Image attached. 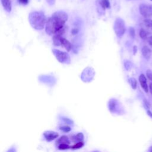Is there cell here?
I'll list each match as a JSON object with an SVG mask.
<instances>
[{"mask_svg":"<svg viewBox=\"0 0 152 152\" xmlns=\"http://www.w3.org/2000/svg\"><path fill=\"white\" fill-rule=\"evenodd\" d=\"M68 20V15L62 11L54 12L49 18L45 26V31L49 35L54 34L56 31L64 27L65 23Z\"/></svg>","mask_w":152,"mask_h":152,"instance_id":"obj_1","label":"cell"},{"mask_svg":"<svg viewBox=\"0 0 152 152\" xmlns=\"http://www.w3.org/2000/svg\"><path fill=\"white\" fill-rule=\"evenodd\" d=\"M28 21L31 26L37 30H42L46 24V17L41 11H33L28 15Z\"/></svg>","mask_w":152,"mask_h":152,"instance_id":"obj_2","label":"cell"},{"mask_svg":"<svg viewBox=\"0 0 152 152\" xmlns=\"http://www.w3.org/2000/svg\"><path fill=\"white\" fill-rule=\"evenodd\" d=\"M113 30L118 37H121L125 32V25L124 21L121 18H117L113 24Z\"/></svg>","mask_w":152,"mask_h":152,"instance_id":"obj_3","label":"cell"},{"mask_svg":"<svg viewBox=\"0 0 152 152\" xmlns=\"http://www.w3.org/2000/svg\"><path fill=\"white\" fill-rule=\"evenodd\" d=\"M52 52L56 59L61 63L68 64L70 62V57L68 53L61 51L58 49H53Z\"/></svg>","mask_w":152,"mask_h":152,"instance_id":"obj_4","label":"cell"},{"mask_svg":"<svg viewBox=\"0 0 152 152\" xmlns=\"http://www.w3.org/2000/svg\"><path fill=\"white\" fill-rule=\"evenodd\" d=\"M139 11L140 14L145 18L152 17V5L141 4L139 7Z\"/></svg>","mask_w":152,"mask_h":152,"instance_id":"obj_5","label":"cell"},{"mask_svg":"<svg viewBox=\"0 0 152 152\" xmlns=\"http://www.w3.org/2000/svg\"><path fill=\"white\" fill-rule=\"evenodd\" d=\"M43 135L47 141H50L53 140L54 139L56 138L59 135L57 132H55L54 131H48L44 132Z\"/></svg>","mask_w":152,"mask_h":152,"instance_id":"obj_6","label":"cell"},{"mask_svg":"<svg viewBox=\"0 0 152 152\" xmlns=\"http://www.w3.org/2000/svg\"><path fill=\"white\" fill-rule=\"evenodd\" d=\"M142 28L151 34L152 33V20L148 18L144 20L142 23Z\"/></svg>","mask_w":152,"mask_h":152,"instance_id":"obj_7","label":"cell"},{"mask_svg":"<svg viewBox=\"0 0 152 152\" xmlns=\"http://www.w3.org/2000/svg\"><path fill=\"white\" fill-rule=\"evenodd\" d=\"M139 81H140V83L141 84V87L143 88V90L145 92L147 93L148 90V87L147 83V79H146L145 76L143 74H141L140 75Z\"/></svg>","mask_w":152,"mask_h":152,"instance_id":"obj_8","label":"cell"},{"mask_svg":"<svg viewBox=\"0 0 152 152\" xmlns=\"http://www.w3.org/2000/svg\"><path fill=\"white\" fill-rule=\"evenodd\" d=\"M1 2L4 9L8 12H10L12 8L11 0H1Z\"/></svg>","mask_w":152,"mask_h":152,"instance_id":"obj_9","label":"cell"},{"mask_svg":"<svg viewBox=\"0 0 152 152\" xmlns=\"http://www.w3.org/2000/svg\"><path fill=\"white\" fill-rule=\"evenodd\" d=\"M142 54L145 59H148L152 54V50L148 47L144 46L142 49Z\"/></svg>","mask_w":152,"mask_h":152,"instance_id":"obj_10","label":"cell"},{"mask_svg":"<svg viewBox=\"0 0 152 152\" xmlns=\"http://www.w3.org/2000/svg\"><path fill=\"white\" fill-rule=\"evenodd\" d=\"M61 46H62L63 47L65 48V49L67 50V51H70L71 49V43L65 38L62 37V40H61Z\"/></svg>","mask_w":152,"mask_h":152,"instance_id":"obj_11","label":"cell"},{"mask_svg":"<svg viewBox=\"0 0 152 152\" xmlns=\"http://www.w3.org/2000/svg\"><path fill=\"white\" fill-rule=\"evenodd\" d=\"M99 4L103 10L109 8L110 7L109 0H99Z\"/></svg>","mask_w":152,"mask_h":152,"instance_id":"obj_12","label":"cell"},{"mask_svg":"<svg viewBox=\"0 0 152 152\" xmlns=\"http://www.w3.org/2000/svg\"><path fill=\"white\" fill-rule=\"evenodd\" d=\"M84 138V135L81 132H80L77 134V135H75L72 137V140L74 142H80V141H83Z\"/></svg>","mask_w":152,"mask_h":152,"instance_id":"obj_13","label":"cell"},{"mask_svg":"<svg viewBox=\"0 0 152 152\" xmlns=\"http://www.w3.org/2000/svg\"><path fill=\"white\" fill-rule=\"evenodd\" d=\"M57 144H69V140L68 139V138L65 136V135H63L61 137H60L56 141Z\"/></svg>","mask_w":152,"mask_h":152,"instance_id":"obj_14","label":"cell"},{"mask_svg":"<svg viewBox=\"0 0 152 152\" xmlns=\"http://www.w3.org/2000/svg\"><path fill=\"white\" fill-rule=\"evenodd\" d=\"M149 34H150L142 28H141V29L140 31V36L142 39L147 38V37L148 36Z\"/></svg>","mask_w":152,"mask_h":152,"instance_id":"obj_15","label":"cell"},{"mask_svg":"<svg viewBox=\"0 0 152 152\" xmlns=\"http://www.w3.org/2000/svg\"><path fill=\"white\" fill-rule=\"evenodd\" d=\"M129 82L133 89H135L137 88V81L134 78H129Z\"/></svg>","mask_w":152,"mask_h":152,"instance_id":"obj_16","label":"cell"},{"mask_svg":"<svg viewBox=\"0 0 152 152\" xmlns=\"http://www.w3.org/2000/svg\"><path fill=\"white\" fill-rule=\"evenodd\" d=\"M84 144L83 141H80V142H77V143H75L74 145H72L71 147V148L72 149H78L80 148H81L83 146Z\"/></svg>","mask_w":152,"mask_h":152,"instance_id":"obj_17","label":"cell"},{"mask_svg":"<svg viewBox=\"0 0 152 152\" xmlns=\"http://www.w3.org/2000/svg\"><path fill=\"white\" fill-rule=\"evenodd\" d=\"M68 144H60L59 145H58V149L59 150H66V149H68L69 147L68 145Z\"/></svg>","mask_w":152,"mask_h":152,"instance_id":"obj_18","label":"cell"},{"mask_svg":"<svg viewBox=\"0 0 152 152\" xmlns=\"http://www.w3.org/2000/svg\"><path fill=\"white\" fill-rule=\"evenodd\" d=\"M146 75L148 78L151 81H152V71L150 69H148L146 72Z\"/></svg>","mask_w":152,"mask_h":152,"instance_id":"obj_19","label":"cell"},{"mask_svg":"<svg viewBox=\"0 0 152 152\" xmlns=\"http://www.w3.org/2000/svg\"><path fill=\"white\" fill-rule=\"evenodd\" d=\"M60 129L64 132H69L71 130V128L68 126H61L60 127Z\"/></svg>","mask_w":152,"mask_h":152,"instance_id":"obj_20","label":"cell"},{"mask_svg":"<svg viewBox=\"0 0 152 152\" xmlns=\"http://www.w3.org/2000/svg\"><path fill=\"white\" fill-rule=\"evenodd\" d=\"M46 1L49 5H53L55 4L56 0H46Z\"/></svg>","mask_w":152,"mask_h":152,"instance_id":"obj_21","label":"cell"},{"mask_svg":"<svg viewBox=\"0 0 152 152\" xmlns=\"http://www.w3.org/2000/svg\"><path fill=\"white\" fill-rule=\"evenodd\" d=\"M129 33H130V35L133 37L135 35V31H134V30L133 28L132 27H130L129 28Z\"/></svg>","mask_w":152,"mask_h":152,"instance_id":"obj_22","label":"cell"},{"mask_svg":"<svg viewBox=\"0 0 152 152\" xmlns=\"http://www.w3.org/2000/svg\"><path fill=\"white\" fill-rule=\"evenodd\" d=\"M148 44L150 45V46H151L152 47V36L148 37Z\"/></svg>","mask_w":152,"mask_h":152,"instance_id":"obj_23","label":"cell"},{"mask_svg":"<svg viewBox=\"0 0 152 152\" xmlns=\"http://www.w3.org/2000/svg\"><path fill=\"white\" fill-rule=\"evenodd\" d=\"M149 88H150V93H151L152 94V83H151L150 84V86H149Z\"/></svg>","mask_w":152,"mask_h":152,"instance_id":"obj_24","label":"cell"},{"mask_svg":"<svg viewBox=\"0 0 152 152\" xmlns=\"http://www.w3.org/2000/svg\"><path fill=\"white\" fill-rule=\"evenodd\" d=\"M147 113H148V115H149V116H151V117H152V113H151L150 111L148 110V111H147Z\"/></svg>","mask_w":152,"mask_h":152,"instance_id":"obj_25","label":"cell"},{"mask_svg":"<svg viewBox=\"0 0 152 152\" xmlns=\"http://www.w3.org/2000/svg\"><path fill=\"white\" fill-rule=\"evenodd\" d=\"M148 151H150V152H152V146L150 147V148L148 149Z\"/></svg>","mask_w":152,"mask_h":152,"instance_id":"obj_26","label":"cell"},{"mask_svg":"<svg viewBox=\"0 0 152 152\" xmlns=\"http://www.w3.org/2000/svg\"><path fill=\"white\" fill-rule=\"evenodd\" d=\"M150 1H152V0H150Z\"/></svg>","mask_w":152,"mask_h":152,"instance_id":"obj_27","label":"cell"}]
</instances>
